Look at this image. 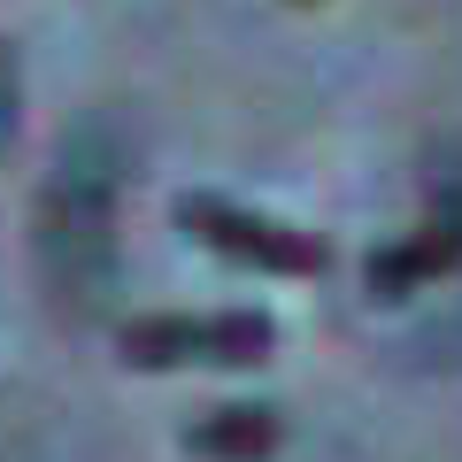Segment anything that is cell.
I'll return each mask as SVG.
<instances>
[{"label": "cell", "instance_id": "7a4b0ae2", "mask_svg": "<svg viewBox=\"0 0 462 462\" xmlns=\"http://www.w3.org/2000/svg\"><path fill=\"white\" fill-rule=\"evenodd\" d=\"M178 231L193 247L224 254V263H247V270H270V278H324L331 270V247L316 231H285V224H270V216L239 208V200H224V193H185L178 200Z\"/></svg>", "mask_w": 462, "mask_h": 462}, {"label": "cell", "instance_id": "3957f363", "mask_svg": "<svg viewBox=\"0 0 462 462\" xmlns=\"http://www.w3.org/2000/svg\"><path fill=\"white\" fill-rule=\"evenodd\" d=\"M185 447H193L200 462H270V455L285 447V416L263 409V401H231V409L193 416Z\"/></svg>", "mask_w": 462, "mask_h": 462}, {"label": "cell", "instance_id": "277c9868", "mask_svg": "<svg viewBox=\"0 0 462 462\" xmlns=\"http://www.w3.org/2000/svg\"><path fill=\"white\" fill-rule=\"evenodd\" d=\"M447 270H462V239L431 216L424 231H409V239H393V247L370 254V293H378V300H401V293H416V285L447 278Z\"/></svg>", "mask_w": 462, "mask_h": 462}, {"label": "cell", "instance_id": "6da1fadb", "mask_svg": "<svg viewBox=\"0 0 462 462\" xmlns=\"http://www.w3.org/2000/svg\"><path fill=\"white\" fill-rule=\"evenodd\" d=\"M132 370H254L278 355V324L263 309H216V316H132L116 331Z\"/></svg>", "mask_w": 462, "mask_h": 462}, {"label": "cell", "instance_id": "8992f818", "mask_svg": "<svg viewBox=\"0 0 462 462\" xmlns=\"http://www.w3.org/2000/svg\"><path fill=\"white\" fill-rule=\"evenodd\" d=\"M439 224H447V231L462 239V170H455V178L439 185Z\"/></svg>", "mask_w": 462, "mask_h": 462}, {"label": "cell", "instance_id": "5b68a950", "mask_svg": "<svg viewBox=\"0 0 462 462\" xmlns=\"http://www.w3.org/2000/svg\"><path fill=\"white\" fill-rule=\"evenodd\" d=\"M16 139V62H8V47H0V147Z\"/></svg>", "mask_w": 462, "mask_h": 462}]
</instances>
